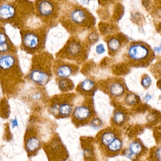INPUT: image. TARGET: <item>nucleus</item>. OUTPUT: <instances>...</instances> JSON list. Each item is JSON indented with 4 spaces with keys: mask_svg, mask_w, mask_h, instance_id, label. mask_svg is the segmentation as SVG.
<instances>
[{
    "mask_svg": "<svg viewBox=\"0 0 161 161\" xmlns=\"http://www.w3.org/2000/svg\"><path fill=\"white\" fill-rule=\"evenodd\" d=\"M64 4L60 10L59 22L72 36H79L94 29L96 19L87 8L78 3Z\"/></svg>",
    "mask_w": 161,
    "mask_h": 161,
    "instance_id": "obj_1",
    "label": "nucleus"
},
{
    "mask_svg": "<svg viewBox=\"0 0 161 161\" xmlns=\"http://www.w3.org/2000/svg\"><path fill=\"white\" fill-rule=\"evenodd\" d=\"M91 47L79 36H72L63 48L56 54V58L63 59L80 66L88 58Z\"/></svg>",
    "mask_w": 161,
    "mask_h": 161,
    "instance_id": "obj_2",
    "label": "nucleus"
},
{
    "mask_svg": "<svg viewBox=\"0 0 161 161\" xmlns=\"http://www.w3.org/2000/svg\"><path fill=\"white\" fill-rule=\"evenodd\" d=\"M37 58L29 74V78L35 84L43 87L53 76V64L55 59L51 54L42 52Z\"/></svg>",
    "mask_w": 161,
    "mask_h": 161,
    "instance_id": "obj_3",
    "label": "nucleus"
},
{
    "mask_svg": "<svg viewBox=\"0 0 161 161\" xmlns=\"http://www.w3.org/2000/svg\"><path fill=\"white\" fill-rule=\"evenodd\" d=\"M77 94L76 93H62L49 98V112L57 118H64L71 115Z\"/></svg>",
    "mask_w": 161,
    "mask_h": 161,
    "instance_id": "obj_4",
    "label": "nucleus"
},
{
    "mask_svg": "<svg viewBox=\"0 0 161 161\" xmlns=\"http://www.w3.org/2000/svg\"><path fill=\"white\" fill-rule=\"evenodd\" d=\"M125 58L132 66H147L154 58V52L149 45L142 42H131L126 52Z\"/></svg>",
    "mask_w": 161,
    "mask_h": 161,
    "instance_id": "obj_5",
    "label": "nucleus"
},
{
    "mask_svg": "<svg viewBox=\"0 0 161 161\" xmlns=\"http://www.w3.org/2000/svg\"><path fill=\"white\" fill-rule=\"evenodd\" d=\"M61 7L56 0H37L36 2L37 14L49 28L59 21Z\"/></svg>",
    "mask_w": 161,
    "mask_h": 161,
    "instance_id": "obj_6",
    "label": "nucleus"
},
{
    "mask_svg": "<svg viewBox=\"0 0 161 161\" xmlns=\"http://www.w3.org/2000/svg\"><path fill=\"white\" fill-rule=\"evenodd\" d=\"M80 96V100H75L71 115L73 122L77 125L91 122L96 114L92 97Z\"/></svg>",
    "mask_w": 161,
    "mask_h": 161,
    "instance_id": "obj_7",
    "label": "nucleus"
},
{
    "mask_svg": "<svg viewBox=\"0 0 161 161\" xmlns=\"http://www.w3.org/2000/svg\"><path fill=\"white\" fill-rule=\"evenodd\" d=\"M97 88L110 97L114 105L124 98L127 94L124 80L118 77H110L99 81L97 82Z\"/></svg>",
    "mask_w": 161,
    "mask_h": 161,
    "instance_id": "obj_8",
    "label": "nucleus"
},
{
    "mask_svg": "<svg viewBox=\"0 0 161 161\" xmlns=\"http://www.w3.org/2000/svg\"><path fill=\"white\" fill-rule=\"evenodd\" d=\"M48 29H42L28 32L25 34L22 39L24 47L28 51L41 52L45 47Z\"/></svg>",
    "mask_w": 161,
    "mask_h": 161,
    "instance_id": "obj_9",
    "label": "nucleus"
},
{
    "mask_svg": "<svg viewBox=\"0 0 161 161\" xmlns=\"http://www.w3.org/2000/svg\"><path fill=\"white\" fill-rule=\"evenodd\" d=\"M80 66L63 59L55 58L53 64V74L56 78H69L77 74Z\"/></svg>",
    "mask_w": 161,
    "mask_h": 161,
    "instance_id": "obj_10",
    "label": "nucleus"
},
{
    "mask_svg": "<svg viewBox=\"0 0 161 161\" xmlns=\"http://www.w3.org/2000/svg\"><path fill=\"white\" fill-rule=\"evenodd\" d=\"M104 40L107 43L109 55L112 57L118 54L128 42L125 35L118 32L104 38Z\"/></svg>",
    "mask_w": 161,
    "mask_h": 161,
    "instance_id": "obj_11",
    "label": "nucleus"
},
{
    "mask_svg": "<svg viewBox=\"0 0 161 161\" xmlns=\"http://www.w3.org/2000/svg\"><path fill=\"white\" fill-rule=\"evenodd\" d=\"M97 88V83L91 78H87L80 82L76 88V93L85 97H92Z\"/></svg>",
    "mask_w": 161,
    "mask_h": 161,
    "instance_id": "obj_12",
    "label": "nucleus"
},
{
    "mask_svg": "<svg viewBox=\"0 0 161 161\" xmlns=\"http://www.w3.org/2000/svg\"><path fill=\"white\" fill-rule=\"evenodd\" d=\"M126 113L123 107L119 105H115V109L112 117V122L116 125H123L127 119Z\"/></svg>",
    "mask_w": 161,
    "mask_h": 161,
    "instance_id": "obj_13",
    "label": "nucleus"
},
{
    "mask_svg": "<svg viewBox=\"0 0 161 161\" xmlns=\"http://www.w3.org/2000/svg\"><path fill=\"white\" fill-rule=\"evenodd\" d=\"M98 26L100 34L104 38L113 35L118 31V26L114 23L100 22L98 24Z\"/></svg>",
    "mask_w": 161,
    "mask_h": 161,
    "instance_id": "obj_14",
    "label": "nucleus"
},
{
    "mask_svg": "<svg viewBox=\"0 0 161 161\" xmlns=\"http://www.w3.org/2000/svg\"><path fill=\"white\" fill-rule=\"evenodd\" d=\"M57 84L62 93L70 92L75 89L73 81L69 78H56Z\"/></svg>",
    "mask_w": 161,
    "mask_h": 161,
    "instance_id": "obj_15",
    "label": "nucleus"
},
{
    "mask_svg": "<svg viewBox=\"0 0 161 161\" xmlns=\"http://www.w3.org/2000/svg\"><path fill=\"white\" fill-rule=\"evenodd\" d=\"M15 63L14 57L10 55H5L0 57V69L3 70H8L14 66Z\"/></svg>",
    "mask_w": 161,
    "mask_h": 161,
    "instance_id": "obj_16",
    "label": "nucleus"
},
{
    "mask_svg": "<svg viewBox=\"0 0 161 161\" xmlns=\"http://www.w3.org/2000/svg\"><path fill=\"white\" fill-rule=\"evenodd\" d=\"M15 8L9 4H5L0 7V19L7 20L11 19L15 15Z\"/></svg>",
    "mask_w": 161,
    "mask_h": 161,
    "instance_id": "obj_17",
    "label": "nucleus"
},
{
    "mask_svg": "<svg viewBox=\"0 0 161 161\" xmlns=\"http://www.w3.org/2000/svg\"><path fill=\"white\" fill-rule=\"evenodd\" d=\"M150 11L154 20L161 23V0H154Z\"/></svg>",
    "mask_w": 161,
    "mask_h": 161,
    "instance_id": "obj_18",
    "label": "nucleus"
},
{
    "mask_svg": "<svg viewBox=\"0 0 161 161\" xmlns=\"http://www.w3.org/2000/svg\"><path fill=\"white\" fill-rule=\"evenodd\" d=\"M115 133L112 130H107L101 134L100 141L102 144L108 146L115 139Z\"/></svg>",
    "mask_w": 161,
    "mask_h": 161,
    "instance_id": "obj_19",
    "label": "nucleus"
},
{
    "mask_svg": "<svg viewBox=\"0 0 161 161\" xmlns=\"http://www.w3.org/2000/svg\"><path fill=\"white\" fill-rule=\"evenodd\" d=\"M99 39V36L97 31L95 29H92L89 31L87 37L85 39V41L90 47H92L93 45L96 43Z\"/></svg>",
    "mask_w": 161,
    "mask_h": 161,
    "instance_id": "obj_20",
    "label": "nucleus"
},
{
    "mask_svg": "<svg viewBox=\"0 0 161 161\" xmlns=\"http://www.w3.org/2000/svg\"><path fill=\"white\" fill-rule=\"evenodd\" d=\"M142 151V147L140 143L133 142L131 143L129 146V157H131L133 155H137Z\"/></svg>",
    "mask_w": 161,
    "mask_h": 161,
    "instance_id": "obj_21",
    "label": "nucleus"
},
{
    "mask_svg": "<svg viewBox=\"0 0 161 161\" xmlns=\"http://www.w3.org/2000/svg\"><path fill=\"white\" fill-rule=\"evenodd\" d=\"M122 142L118 138H115L110 144L108 146V149L110 152H116L120 150L122 147Z\"/></svg>",
    "mask_w": 161,
    "mask_h": 161,
    "instance_id": "obj_22",
    "label": "nucleus"
},
{
    "mask_svg": "<svg viewBox=\"0 0 161 161\" xmlns=\"http://www.w3.org/2000/svg\"><path fill=\"white\" fill-rule=\"evenodd\" d=\"M137 101V97L136 95L130 93H127L124 98V102L125 105L127 106H132L135 105Z\"/></svg>",
    "mask_w": 161,
    "mask_h": 161,
    "instance_id": "obj_23",
    "label": "nucleus"
},
{
    "mask_svg": "<svg viewBox=\"0 0 161 161\" xmlns=\"http://www.w3.org/2000/svg\"><path fill=\"white\" fill-rule=\"evenodd\" d=\"M91 126L95 130H98L102 127V121L98 118H94L90 122Z\"/></svg>",
    "mask_w": 161,
    "mask_h": 161,
    "instance_id": "obj_24",
    "label": "nucleus"
},
{
    "mask_svg": "<svg viewBox=\"0 0 161 161\" xmlns=\"http://www.w3.org/2000/svg\"><path fill=\"white\" fill-rule=\"evenodd\" d=\"M119 0H98L99 5L102 7H108L117 3Z\"/></svg>",
    "mask_w": 161,
    "mask_h": 161,
    "instance_id": "obj_25",
    "label": "nucleus"
},
{
    "mask_svg": "<svg viewBox=\"0 0 161 161\" xmlns=\"http://www.w3.org/2000/svg\"><path fill=\"white\" fill-rule=\"evenodd\" d=\"M152 80L150 77L146 75L142 77V84L143 87L145 88H148L151 85Z\"/></svg>",
    "mask_w": 161,
    "mask_h": 161,
    "instance_id": "obj_26",
    "label": "nucleus"
},
{
    "mask_svg": "<svg viewBox=\"0 0 161 161\" xmlns=\"http://www.w3.org/2000/svg\"><path fill=\"white\" fill-rule=\"evenodd\" d=\"M96 52L99 55L102 54L105 52V47L102 44H99L96 46Z\"/></svg>",
    "mask_w": 161,
    "mask_h": 161,
    "instance_id": "obj_27",
    "label": "nucleus"
},
{
    "mask_svg": "<svg viewBox=\"0 0 161 161\" xmlns=\"http://www.w3.org/2000/svg\"><path fill=\"white\" fill-rule=\"evenodd\" d=\"M9 46L7 42L0 44V53H5L9 49Z\"/></svg>",
    "mask_w": 161,
    "mask_h": 161,
    "instance_id": "obj_28",
    "label": "nucleus"
},
{
    "mask_svg": "<svg viewBox=\"0 0 161 161\" xmlns=\"http://www.w3.org/2000/svg\"><path fill=\"white\" fill-rule=\"evenodd\" d=\"M7 40L6 36L3 33H0V44L7 42Z\"/></svg>",
    "mask_w": 161,
    "mask_h": 161,
    "instance_id": "obj_29",
    "label": "nucleus"
},
{
    "mask_svg": "<svg viewBox=\"0 0 161 161\" xmlns=\"http://www.w3.org/2000/svg\"><path fill=\"white\" fill-rule=\"evenodd\" d=\"M155 155L158 161H161V147H160L156 151Z\"/></svg>",
    "mask_w": 161,
    "mask_h": 161,
    "instance_id": "obj_30",
    "label": "nucleus"
},
{
    "mask_svg": "<svg viewBox=\"0 0 161 161\" xmlns=\"http://www.w3.org/2000/svg\"><path fill=\"white\" fill-rule=\"evenodd\" d=\"M92 152L89 149H86L84 151V155L85 158H90L92 156Z\"/></svg>",
    "mask_w": 161,
    "mask_h": 161,
    "instance_id": "obj_31",
    "label": "nucleus"
},
{
    "mask_svg": "<svg viewBox=\"0 0 161 161\" xmlns=\"http://www.w3.org/2000/svg\"><path fill=\"white\" fill-rule=\"evenodd\" d=\"M10 123H11V126H12V128H14L18 126V121H17L16 118H15V119H13V120H11V121H10Z\"/></svg>",
    "mask_w": 161,
    "mask_h": 161,
    "instance_id": "obj_32",
    "label": "nucleus"
},
{
    "mask_svg": "<svg viewBox=\"0 0 161 161\" xmlns=\"http://www.w3.org/2000/svg\"><path fill=\"white\" fill-rule=\"evenodd\" d=\"M154 50L156 53L158 54L161 53V44L159 47H156L154 48Z\"/></svg>",
    "mask_w": 161,
    "mask_h": 161,
    "instance_id": "obj_33",
    "label": "nucleus"
},
{
    "mask_svg": "<svg viewBox=\"0 0 161 161\" xmlns=\"http://www.w3.org/2000/svg\"><path fill=\"white\" fill-rule=\"evenodd\" d=\"M151 96L150 95L148 94H147L146 95V96L145 97H144V99L145 100L146 102H148L149 100H150V99H151Z\"/></svg>",
    "mask_w": 161,
    "mask_h": 161,
    "instance_id": "obj_34",
    "label": "nucleus"
},
{
    "mask_svg": "<svg viewBox=\"0 0 161 161\" xmlns=\"http://www.w3.org/2000/svg\"><path fill=\"white\" fill-rule=\"evenodd\" d=\"M56 1H57L59 3H67V1L68 0H56Z\"/></svg>",
    "mask_w": 161,
    "mask_h": 161,
    "instance_id": "obj_35",
    "label": "nucleus"
},
{
    "mask_svg": "<svg viewBox=\"0 0 161 161\" xmlns=\"http://www.w3.org/2000/svg\"><path fill=\"white\" fill-rule=\"evenodd\" d=\"M158 85L159 88L161 89V80H159L158 82Z\"/></svg>",
    "mask_w": 161,
    "mask_h": 161,
    "instance_id": "obj_36",
    "label": "nucleus"
},
{
    "mask_svg": "<svg viewBox=\"0 0 161 161\" xmlns=\"http://www.w3.org/2000/svg\"><path fill=\"white\" fill-rule=\"evenodd\" d=\"M89 1H90V0H89Z\"/></svg>",
    "mask_w": 161,
    "mask_h": 161,
    "instance_id": "obj_37",
    "label": "nucleus"
}]
</instances>
